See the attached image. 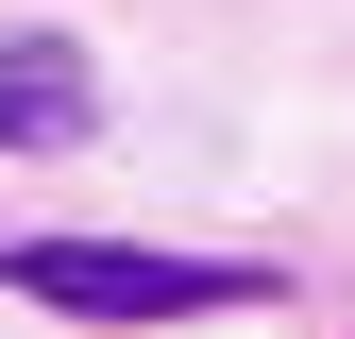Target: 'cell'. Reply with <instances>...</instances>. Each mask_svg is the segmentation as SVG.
I'll return each mask as SVG.
<instances>
[{"label":"cell","instance_id":"6da1fadb","mask_svg":"<svg viewBox=\"0 0 355 339\" xmlns=\"http://www.w3.org/2000/svg\"><path fill=\"white\" fill-rule=\"evenodd\" d=\"M0 288L51 322L153 339V322H220V306H288L271 254H169V238H0Z\"/></svg>","mask_w":355,"mask_h":339},{"label":"cell","instance_id":"7a4b0ae2","mask_svg":"<svg viewBox=\"0 0 355 339\" xmlns=\"http://www.w3.org/2000/svg\"><path fill=\"white\" fill-rule=\"evenodd\" d=\"M102 136V68H85L68 17H17L0 34V153H85Z\"/></svg>","mask_w":355,"mask_h":339}]
</instances>
